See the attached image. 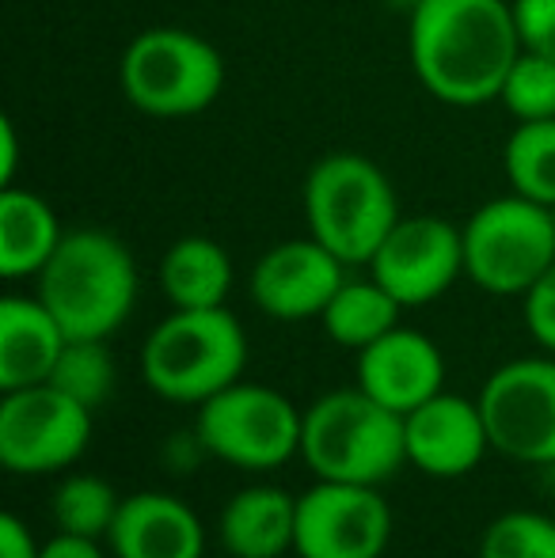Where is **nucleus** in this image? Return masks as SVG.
<instances>
[{
	"instance_id": "1",
	"label": "nucleus",
	"mask_w": 555,
	"mask_h": 558,
	"mask_svg": "<svg viewBox=\"0 0 555 558\" xmlns=\"http://www.w3.org/2000/svg\"><path fill=\"white\" fill-rule=\"evenodd\" d=\"M521 53L510 0H419L408 20V58L419 84L445 107L498 104Z\"/></svg>"
},
{
	"instance_id": "2",
	"label": "nucleus",
	"mask_w": 555,
	"mask_h": 558,
	"mask_svg": "<svg viewBox=\"0 0 555 558\" xmlns=\"http://www.w3.org/2000/svg\"><path fill=\"white\" fill-rule=\"evenodd\" d=\"M35 281V296L69 338H111L134 316L141 293L134 251L107 228L65 232Z\"/></svg>"
},
{
	"instance_id": "3",
	"label": "nucleus",
	"mask_w": 555,
	"mask_h": 558,
	"mask_svg": "<svg viewBox=\"0 0 555 558\" xmlns=\"http://www.w3.org/2000/svg\"><path fill=\"white\" fill-rule=\"evenodd\" d=\"M248 335L229 308H171L141 345V380L153 396L198 411L244 380Z\"/></svg>"
},
{
	"instance_id": "4",
	"label": "nucleus",
	"mask_w": 555,
	"mask_h": 558,
	"mask_svg": "<svg viewBox=\"0 0 555 558\" xmlns=\"http://www.w3.org/2000/svg\"><path fill=\"white\" fill-rule=\"evenodd\" d=\"M304 221L347 266H370L400 221V198L381 163L362 153H327L304 175Z\"/></svg>"
},
{
	"instance_id": "5",
	"label": "nucleus",
	"mask_w": 555,
	"mask_h": 558,
	"mask_svg": "<svg viewBox=\"0 0 555 558\" xmlns=\"http://www.w3.org/2000/svg\"><path fill=\"white\" fill-rule=\"evenodd\" d=\"M301 460L327 483L385 486L408 463L403 414L381 407L358 384L327 391L304 411Z\"/></svg>"
},
{
	"instance_id": "6",
	"label": "nucleus",
	"mask_w": 555,
	"mask_h": 558,
	"mask_svg": "<svg viewBox=\"0 0 555 558\" xmlns=\"http://www.w3.org/2000/svg\"><path fill=\"white\" fill-rule=\"evenodd\" d=\"M119 84L141 114L191 118L209 111L221 96L225 58L198 31L148 27L122 50Z\"/></svg>"
},
{
	"instance_id": "7",
	"label": "nucleus",
	"mask_w": 555,
	"mask_h": 558,
	"mask_svg": "<svg viewBox=\"0 0 555 558\" xmlns=\"http://www.w3.org/2000/svg\"><path fill=\"white\" fill-rule=\"evenodd\" d=\"M460 232L464 278L491 296H526L555 266V209L514 191L483 202Z\"/></svg>"
},
{
	"instance_id": "8",
	"label": "nucleus",
	"mask_w": 555,
	"mask_h": 558,
	"mask_svg": "<svg viewBox=\"0 0 555 558\" xmlns=\"http://www.w3.org/2000/svg\"><path fill=\"white\" fill-rule=\"evenodd\" d=\"M304 411L267 384L237 380L194 414L206 456L240 471H275L301 456Z\"/></svg>"
},
{
	"instance_id": "9",
	"label": "nucleus",
	"mask_w": 555,
	"mask_h": 558,
	"mask_svg": "<svg viewBox=\"0 0 555 558\" xmlns=\"http://www.w3.org/2000/svg\"><path fill=\"white\" fill-rule=\"evenodd\" d=\"M92 407L53 384L4 391L0 399V463L12 475H58L92 445Z\"/></svg>"
},
{
	"instance_id": "10",
	"label": "nucleus",
	"mask_w": 555,
	"mask_h": 558,
	"mask_svg": "<svg viewBox=\"0 0 555 558\" xmlns=\"http://www.w3.org/2000/svg\"><path fill=\"white\" fill-rule=\"evenodd\" d=\"M475 399L495 452L529 468H555V353L498 365Z\"/></svg>"
},
{
	"instance_id": "11",
	"label": "nucleus",
	"mask_w": 555,
	"mask_h": 558,
	"mask_svg": "<svg viewBox=\"0 0 555 558\" xmlns=\"http://www.w3.org/2000/svg\"><path fill=\"white\" fill-rule=\"evenodd\" d=\"M393 506L381 486L316 478L297 494V558H385L393 544Z\"/></svg>"
},
{
	"instance_id": "12",
	"label": "nucleus",
	"mask_w": 555,
	"mask_h": 558,
	"mask_svg": "<svg viewBox=\"0 0 555 558\" xmlns=\"http://www.w3.org/2000/svg\"><path fill=\"white\" fill-rule=\"evenodd\" d=\"M370 274L403 308L442 301L464 278V232L437 214L400 217L370 258Z\"/></svg>"
},
{
	"instance_id": "13",
	"label": "nucleus",
	"mask_w": 555,
	"mask_h": 558,
	"mask_svg": "<svg viewBox=\"0 0 555 558\" xmlns=\"http://www.w3.org/2000/svg\"><path fill=\"white\" fill-rule=\"evenodd\" d=\"M342 281H347V263L327 251L316 235H301L263 251L260 263L252 266L248 289L263 316L301 324V319L324 316Z\"/></svg>"
},
{
	"instance_id": "14",
	"label": "nucleus",
	"mask_w": 555,
	"mask_h": 558,
	"mask_svg": "<svg viewBox=\"0 0 555 558\" xmlns=\"http://www.w3.org/2000/svg\"><path fill=\"white\" fill-rule=\"evenodd\" d=\"M408 463L430 478H464L491 452V434L480 399L437 391L415 411L403 414Z\"/></svg>"
},
{
	"instance_id": "15",
	"label": "nucleus",
	"mask_w": 555,
	"mask_h": 558,
	"mask_svg": "<svg viewBox=\"0 0 555 558\" xmlns=\"http://www.w3.org/2000/svg\"><path fill=\"white\" fill-rule=\"evenodd\" d=\"M354 384L396 414H408L445 391V357L430 335L393 327L385 338L358 350Z\"/></svg>"
},
{
	"instance_id": "16",
	"label": "nucleus",
	"mask_w": 555,
	"mask_h": 558,
	"mask_svg": "<svg viewBox=\"0 0 555 558\" xmlns=\"http://www.w3.org/2000/svg\"><path fill=\"white\" fill-rule=\"evenodd\" d=\"M114 558H202L206 524L191 501L168 490H137L122 498V509L107 536Z\"/></svg>"
},
{
	"instance_id": "17",
	"label": "nucleus",
	"mask_w": 555,
	"mask_h": 558,
	"mask_svg": "<svg viewBox=\"0 0 555 558\" xmlns=\"http://www.w3.org/2000/svg\"><path fill=\"white\" fill-rule=\"evenodd\" d=\"M69 335L38 296L8 293L0 301V391L46 384Z\"/></svg>"
},
{
	"instance_id": "18",
	"label": "nucleus",
	"mask_w": 555,
	"mask_h": 558,
	"mask_svg": "<svg viewBox=\"0 0 555 558\" xmlns=\"http://www.w3.org/2000/svg\"><path fill=\"white\" fill-rule=\"evenodd\" d=\"M293 536L297 498L270 483L237 490L217 521V539L232 558H281L293 551Z\"/></svg>"
},
{
	"instance_id": "19",
	"label": "nucleus",
	"mask_w": 555,
	"mask_h": 558,
	"mask_svg": "<svg viewBox=\"0 0 555 558\" xmlns=\"http://www.w3.org/2000/svg\"><path fill=\"white\" fill-rule=\"evenodd\" d=\"M61 235L65 228L43 194L4 186L0 194V274L8 281L38 278L58 251Z\"/></svg>"
},
{
	"instance_id": "20",
	"label": "nucleus",
	"mask_w": 555,
	"mask_h": 558,
	"mask_svg": "<svg viewBox=\"0 0 555 558\" xmlns=\"http://www.w3.org/2000/svg\"><path fill=\"white\" fill-rule=\"evenodd\" d=\"M232 278L229 251L209 235H183L160 258V289L171 308H221Z\"/></svg>"
},
{
	"instance_id": "21",
	"label": "nucleus",
	"mask_w": 555,
	"mask_h": 558,
	"mask_svg": "<svg viewBox=\"0 0 555 558\" xmlns=\"http://www.w3.org/2000/svg\"><path fill=\"white\" fill-rule=\"evenodd\" d=\"M403 304L381 286L377 278H347L339 286V293L331 296V304L319 316V327L335 345L347 350H365L377 338H385L393 327H400Z\"/></svg>"
},
{
	"instance_id": "22",
	"label": "nucleus",
	"mask_w": 555,
	"mask_h": 558,
	"mask_svg": "<svg viewBox=\"0 0 555 558\" xmlns=\"http://www.w3.org/2000/svg\"><path fill=\"white\" fill-rule=\"evenodd\" d=\"M503 171L514 194L555 209V118L514 125L503 145Z\"/></svg>"
},
{
	"instance_id": "23",
	"label": "nucleus",
	"mask_w": 555,
	"mask_h": 558,
	"mask_svg": "<svg viewBox=\"0 0 555 558\" xmlns=\"http://www.w3.org/2000/svg\"><path fill=\"white\" fill-rule=\"evenodd\" d=\"M122 509V494L104 475H65L50 494V521L58 532L107 539Z\"/></svg>"
},
{
	"instance_id": "24",
	"label": "nucleus",
	"mask_w": 555,
	"mask_h": 558,
	"mask_svg": "<svg viewBox=\"0 0 555 558\" xmlns=\"http://www.w3.org/2000/svg\"><path fill=\"white\" fill-rule=\"evenodd\" d=\"M46 384L61 388L92 411L104 407L114 391V357L107 350V338H69Z\"/></svg>"
},
{
	"instance_id": "25",
	"label": "nucleus",
	"mask_w": 555,
	"mask_h": 558,
	"mask_svg": "<svg viewBox=\"0 0 555 558\" xmlns=\"http://www.w3.org/2000/svg\"><path fill=\"white\" fill-rule=\"evenodd\" d=\"M498 104L514 122H541L555 118V61L544 53L521 50L518 61L510 65L498 92Z\"/></svg>"
},
{
	"instance_id": "26",
	"label": "nucleus",
	"mask_w": 555,
	"mask_h": 558,
	"mask_svg": "<svg viewBox=\"0 0 555 558\" xmlns=\"http://www.w3.org/2000/svg\"><path fill=\"white\" fill-rule=\"evenodd\" d=\"M480 558H555V521L533 509H510L483 529Z\"/></svg>"
},
{
	"instance_id": "27",
	"label": "nucleus",
	"mask_w": 555,
	"mask_h": 558,
	"mask_svg": "<svg viewBox=\"0 0 555 558\" xmlns=\"http://www.w3.org/2000/svg\"><path fill=\"white\" fill-rule=\"evenodd\" d=\"M521 50L555 61V0H510Z\"/></svg>"
},
{
	"instance_id": "28",
	"label": "nucleus",
	"mask_w": 555,
	"mask_h": 558,
	"mask_svg": "<svg viewBox=\"0 0 555 558\" xmlns=\"http://www.w3.org/2000/svg\"><path fill=\"white\" fill-rule=\"evenodd\" d=\"M526 304V327L533 335V342L541 345L544 353H555V266L521 296Z\"/></svg>"
},
{
	"instance_id": "29",
	"label": "nucleus",
	"mask_w": 555,
	"mask_h": 558,
	"mask_svg": "<svg viewBox=\"0 0 555 558\" xmlns=\"http://www.w3.org/2000/svg\"><path fill=\"white\" fill-rule=\"evenodd\" d=\"M43 544L31 536V529L15 513L0 517V558H38Z\"/></svg>"
},
{
	"instance_id": "30",
	"label": "nucleus",
	"mask_w": 555,
	"mask_h": 558,
	"mask_svg": "<svg viewBox=\"0 0 555 558\" xmlns=\"http://www.w3.org/2000/svg\"><path fill=\"white\" fill-rule=\"evenodd\" d=\"M38 558H107V551L99 547V539L92 536H73V532H58L43 544Z\"/></svg>"
},
{
	"instance_id": "31",
	"label": "nucleus",
	"mask_w": 555,
	"mask_h": 558,
	"mask_svg": "<svg viewBox=\"0 0 555 558\" xmlns=\"http://www.w3.org/2000/svg\"><path fill=\"white\" fill-rule=\"evenodd\" d=\"M0 141H4V156H0V183L15 186V163H20V141H15V125L0 122Z\"/></svg>"
}]
</instances>
